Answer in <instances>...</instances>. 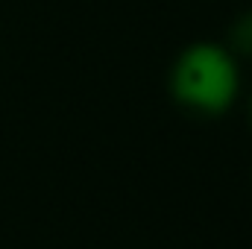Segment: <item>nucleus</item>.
I'll list each match as a JSON object with an SVG mask.
<instances>
[{
	"mask_svg": "<svg viewBox=\"0 0 252 249\" xmlns=\"http://www.w3.org/2000/svg\"><path fill=\"white\" fill-rule=\"evenodd\" d=\"M232 41H235V47H238L241 53L252 56V12H250V15H244V18H241V21L235 24Z\"/></svg>",
	"mask_w": 252,
	"mask_h": 249,
	"instance_id": "f03ea898",
	"label": "nucleus"
},
{
	"mask_svg": "<svg viewBox=\"0 0 252 249\" xmlns=\"http://www.w3.org/2000/svg\"><path fill=\"white\" fill-rule=\"evenodd\" d=\"M173 97L202 115L226 112L241 91V70L235 56L211 41L190 44L173 64Z\"/></svg>",
	"mask_w": 252,
	"mask_h": 249,
	"instance_id": "f257e3e1",
	"label": "nucleus"
}]
</instances>
